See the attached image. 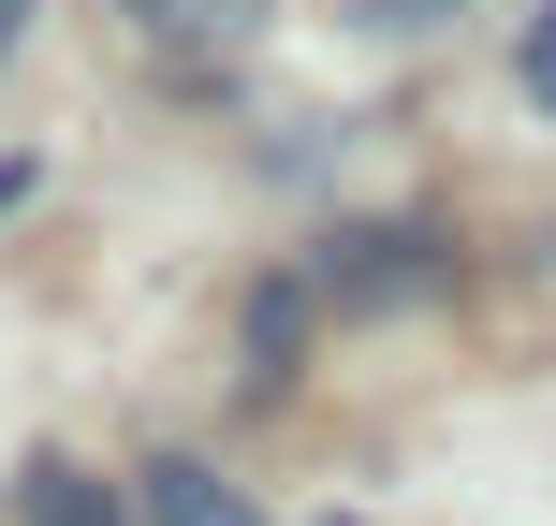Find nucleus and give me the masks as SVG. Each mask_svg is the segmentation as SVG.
Returning <instances> with one entry per match:
<instances>
[{"mask_svg": "<svg viewBox=\"0 0 556 526\" xmlns=\"http://www.w3.org/2000/svg\"><path fill=\"white\" fill-rule=\"evenodd\" d=\"M147 526H264V512L235 498L205 453H162V469H147Z\"/></svg>", "mask_w": 556, "mask_h": 526, "instance_id": "obj_3", "label": "nucleus"}, {"mask_svg": "<svg viewBox=\"0 0 556 526\" xmlns=\"http://www.w3.org/2000/svg\"><path fill=\"white\" fill-rule=\"evenodd\" d=\"M15 29H29V0H0V59H15Z\"/></svg>", "mask_w": 556, "mask_h": 526, "instance_id": "obj_7", "label": "nucleus"}, {"mask_svg": "<svg viewBox=\"0 0 556 526\" xmlns=\"http://www.w3.org/2000/svg\"><path fill=\"white\" fill-rule=\"evenodd\" d=\"M29 526H117V498L88 469H29Z\"/></svg>", "mask_w": 556, "mask_h": 526, "instance_id": "obj_4", "label": "nucleus"}, {"mask_svg": "<svg viewBox=\"0 0 556 526\" xmlns=\"http://www.w3.org/2000/svg\"><path fill=\"white\" fill-rule=\"evenodd\" d=\"M323 526H352V512H323Z\"/></svg>", "mask_w": 556, "mask_h": 526, "instance_id": "obj_8", "label": "nucleus"}, {"mask_svg": "<svg viewBox=\"0 0 556 526\" xmlns=\"http://www.w3.org/2000/svg\"><path fill=\"white\" fill-rule=\"evenodd\" d=\"M528 103H556V15L528 29Z\"/></svg>", "mask_w": 556, "mask_h": 526, "instance_id": "obj_6", "label": "nucleus"}, {"mask_svg": "<svg viewBox=\"0 0 556 526\" xmlns=\"http://www.w3.org/2000/svg\"><path fill=\"white\" fill-rule=\"evenodd\" d=\"M454 278L440 234H410V220H366V234H337L323 249V307H425Z\"/></svg>", "mask_w": 556, "mask_h": 526, "instance_id": "obj_1", "label": "nucleus"}, {"mask_svg": "<svg viewBox=\"0 0 556 526\" xmlns=\"http://www.w3.org/2000/svg\"><path fill=\"white\" fill-rule=\"evenodd\" d=\"M117 15H132L147 44H176V59H235L264 29V0H117Z\"/></svg>", "mask_w": 556, "mask_h": 526, "instance_id": "obj_2", "label": "nucleus"}, {"mask_svg": "<svg viewBox=\"0 0 556 526\" xmlns=\"http://www.w3.org/2000/svg\"><path fill=\"white\" fill-rule=\"evenodd\" d=\"M366 29H395V44H410V29H440V15H469V0H352Z\"/></svg>", "mask_w": 556, "mask_h": 526, "instance_id": "obj_5", "label": "nucleus"}]
</instances>
